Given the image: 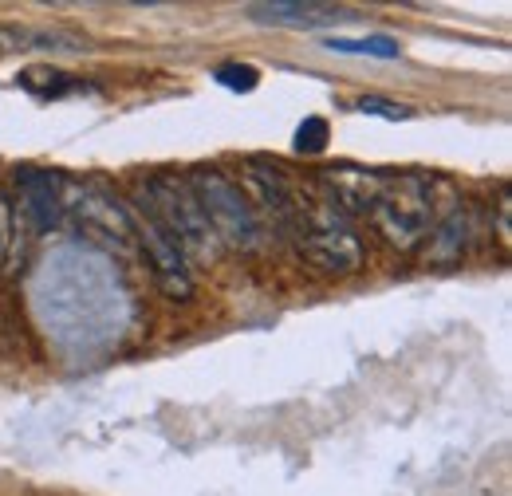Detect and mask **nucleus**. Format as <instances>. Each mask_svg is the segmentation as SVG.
I'll return each instance as SVG.
<instances>
[{
	"label": "nucleus",
	"mask_w": 512,
	"mask_h": 496,
	"mask_svg": "<svg viewBox=\"0 0 512 496\" xmlns=\"http://www.w3.org/2000/svg\"><path fill=\"white\" fill-rule=\"evenodd\" d=\"M138 205L174 237V245L182 248L186 260H205L213 264L217 252H221V241L217 233L209 229L197 197H193L190 182H178L170 174H154L146 178L142 189H138Z\"/></svg>",
	"instance_id": "f257e3e1"
},
{
	"label": "nucleus",
	"mask_w": 512,
	"mask_h": 496,
	"mask_svg": "<svg viewBox=\"0 0 512 496\" xmlns=\"http://www.w3.org/2000/svg\"><path fill=\"white\" fill-rule=\"evenodd\" d=\"M288 237L304 264H312L323 276H351L363 268V241L351 217L339 213L331 201H304V213Z\"/></svg>",
	"instance_id": "f03ea898"
},
{
	"label": "nucleus",
	"mask_w": 512,
	"mask_h": 496,
	"mask_svg": "<svg viewBox=\"0 0 512 496\" xmlns=\"http://www.w3.org/2000/svg\"><path fill=\"white\" fill-rule=\"evenodd\" d=\"M190 189L197 197V205H201V213H205V221H209V229L217 233V241H225L229 248H241V252L260 248V241H264L260 213L245 197V189L237 186L229 174L197 166L190 178Z\"/></svg>",
	"instance_id": "7ed1b4c3"
},
{
	"label": "nucleus",
	"mask_w": 512,
	"mask_h": 496,
	"mask_svg": "<svg viewBox=\"0 0 512 496\" xmlns=\"http://www.w3.org/2000/svg\"><path fill=\"white\" fill-rule=\"evenodd\" d=\"M375 229L386 237V245L418 248L430 229H434V182L422 174H402V178H386L383 193L371 205Z\"/></svg>",
	"instance_id": "20e7f679"
},
{
	"label": "nucleus",
	"mask_w": 512,
	"mask_h": 496,
	"mask_svg": "<svg viewBox=\"0 0 512 496\" xmlns=\"http://www.w3.org/2000/svg\"><path fill=\"white\" fill-rule=\"evenodd\" d=\"M130 213H134V237H138V248L146 252L158 288H162L170 300H190L193 276H190V260L182 256V248L174 245V237H170V233H166L142 205L130 209Z\"/></svg>",
	"instance_id": "39448f33"
},
{
	"label": "nucleus",
	"mask_w": 512,
	"mask_h": 496,
	"mask_svg": "<svg viewBox=\"0 0 512 496\" xmlns=\"http://www.w3.org/2000/svg\"><path fill=\"white\" fill-rule=\"evenodd\" d=\"M241 178H245L249 193L260 201V209L272 217V225L280 233H292L300 213H304V197L296 193L292 178L276 162H264V158H245L241 162Z\"/></svg>",
	"instance_id": "423d86ee"
},
{
	"label": "nucleus",
	"mask_w": 512,
	"mask_h": 496,
	"mask_svg": "<svg viewBox=\"0 0 512 496\" xmlns=\"http://www.w3.org/2000/svg\"><path fill=\"white\" fill-rule=\"evenodd\" d=\"M16 217L28 221L36 233H52L64 221V186L56 174L36 170V166H20L16 170Z\"/></svg>",
	"instance_id": "0eeeda50"
},
{
	"label": "nucleus",
	"mask_w": 512,
	"mask_h": 496,
	"mask_svg": "<svg viewBox=\"0 0 512 496\" xmlns=\"http://www.w3.org/2000/svg\"><path fill=\"white\" fill-rule=\"evenodd\" d=\"M323 186L331 189V205L339 209V213H371V205H375V197L383 193L386 186V174L379 170H367V166H355V162H343V166H331L327 174H323Z\"/></svg>",
	"instance_id": "6e6552de"
},
{
	"label": "nucleus",
	"mask_w": 512,
	"mask_h": 496,
	"mask_svg": "<svg viewBox=\"0 0 512 496\" xmlns=\"http://www.w3.org/2000/svg\"><path fill=\"white\" fill-rule=\"evenodd\" d=\"M245 16L253 24L272 28H331L347 24L351 16L335 4H312V0H272V4H245Z\"/></svg>",
	"instance_id": "1a4fd4ad"
},
{
	"label": "nucleus",
	"mask_w": 512,
	"mask_h": 496,
	"mask_svg": "<svg viewBox=\"0 0 512 496\" xmlns=\"http://www.w3.org/2000/svg\"><path fill=\"white\" fill-rule=\"evenodd\" d=\"M469 237H473V225H469V209H453L446 221H438L430 229V245H426V260L438 264V268H453L461 264L465 248H469Z\"/></svg>",
	"instance_id": "9d476101"
},
{
	"label": "nucleus",
	"mask_w": 512,
	"mask_h": 496,
	"mask_svg": "<svg viewBox=\"0 0 512 496\" xmlns=\"http://www.w3.org/2000/svg\"><path fill=\"white\" fill-rule=\"evenodd\" d=\"M327 52H339V56H371V60H398L402 56V44L394 36H363V40L327 36Z\"/></svg>",
	"instance_id": "9b49d317"
},
{
	"label": "nucleus",
	"mask_w": 512,
	"mask_h": 496,
	"mask_svg": "<svg viewBox=\"0 0 512 496\" xmlns=\"http://www.w3.org/2000/svg\"><path fill=\"white\" fill-rule=\"evenodd\" d=\"M20 217H16V205L0 193V264H16L20 256Z\"/></svg>",
	"instance_id": "f8f14e48"
},
{
	"label": "nucleus",
	"mask_w": 512,
	"mask_h": 496,
	"mask_svg": "<svg viewBox=\"0 0 512 496\" xmlns=\"http://www.w3.org/2000/svg\"><path fill=\"white\" fill-rule=\"evenodd\" d=\"M213 79H217L225 91L249 95V91H256V83H260V71H256L253 63H221V67L213 71Z\"/></svg>",
	"instance_id": "ddd939ff"
},
{
	"label": "nucleus",
	"mask_w": 512,
	"mask_h": 496,
	"mask_svg": "<svg viewBox=\"0 0 512 496\" xmlns=\"http://www.w3.org/2000/svg\"><path fill=\"white\" fill-rule=\"evenodd\" d=\"M327 138H331V126H327V119H320V115H308L304 123L296 126V150H300V154H323Z\"/></svg>",
	"instance_id": "4468645a"
},
{
	"label": "nucleus",
	"mask_w": 512,
	"mask_h": 496,
	"mask_svg": "<svg viewBox=\"0 0 512 496\" xmlns=\"http://www.w3.org/2000/svg\"><path fill=\"white\" fill-rule=\"evenodd\" d=\"M355 107H359L363 115H379V119H390V123L410 119V107H402V103H394V99H383V95H363V99H355Z\"/></svg>",
	"instance_id": "2eb2a0df"
},
{
	"label": "nucleus",
	"mask_w": 512,
	"mask_h": 496,
	"mask_svg": "<svg viewBox=\"0 0 512 496\" xmlns=\"http://www.w3.org/2000/svg\"><path fill=\"white\" fill-rule=\"evenodd\" d=\"M501 245H509V193L501 197Z\"/></svg>",
	"instance_id": "dca6fc26"
}]
</instances>
